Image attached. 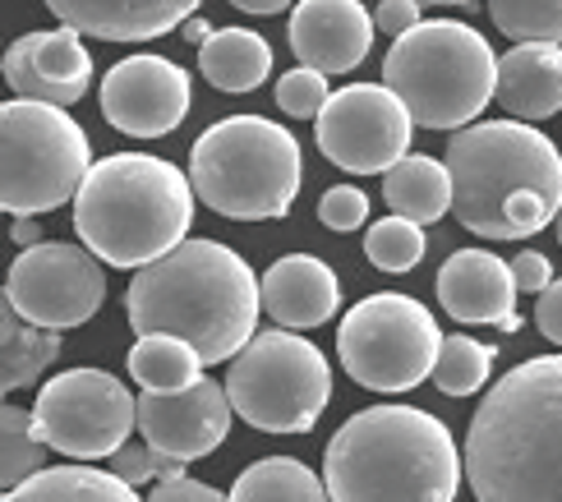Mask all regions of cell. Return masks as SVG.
Instances as JSON below:
<instances>
[{"label": "cell", "mask_w": 562, "mask_h": 502, "mask_svg": "<svg viewBox=\"0 0 562 502\" xmlns=\"http://www.w3.org/2000/svg\"><path fill=\"white\" fill-rule=\"evenodd\" d=\"M125 314L134 337H176L190 342L203 365H231L259 337L263 281L231 245L184 241L176 254L134 272Z\"/></svg>", "instance_id": "6da1fadb"}, {"label": "cell", "mask_w": 562, "mask_h": 502, "mask_svg": "<svg viewBox=\"0 0 562 502\" xmlns=\"http://www.w3.org/2000/svg\"><path fill=\"white\" fill-rule=\"evenodd\" d=\"M475 502H562V355L507 369L465 434Z\"/></svg>", "instance_id": "7a4b0ae2"}, {"label": "cell", "mask_w": 562, "mask_h": 502, "mask_svg": "<svg viewBox=\"0 0 562 502\" xmlns=\"http://www.w3.org/2000/svg\"><path fill=\"white\" fill-rule=\"evenodd\" d=\"M457 222L484 241H526L562 212V153L526 121H484L448 138Z\"/></svg>", "instance_id": "3957f363"}, {"label": "cell", "mask_w": 562, "mask_h": 502, "mask_svg": "<svg viewBox=\"0 0 562 502\" xmlns=\"http://www.w3.org/2000/svg\"><path fill=\"white\" fill-rule=\"evenodd\" d=\"M323 484L333 502H457L461 451L419 405H369L327 443Z\"/></svg>", "instance_id": "277c9868"}, {"label": "cell", "mask_w": 562, "mask_h": 502, "mask_svg": "<svg viewBox=\"0 0 562 502\" xmlns=\"http://www.w3.org/2000/svg\"><path fill=\"white\" fill-rule=\"evenodd\" d=\"M190 176L153 153H111L92 161L75 199V231L111 268L144 272L184 245L194 222Z\"/></svg>", "instance_id": "5b68a950"}, {"label": "cell", "mask_w": 562, "mask_h": 502, "mask_svg": "<svg viewBox=\"0 0 562 502\" xmlns=\"http://www.w3.org/2000/svg\"><path fill=\"white\" fill-rule=\"evenodd\" d=\"M300 143L268 115H226L190 148V185L199 203L231 222H277L300 194Z\"/></svg>", "instance_id": "8992f818"}, {"label": "cell", "mask_w": 562, "mask_h": 502, "mask_svg": "<svg viewBox=\"0 0 562 502\" xmlns=\"http://www.w3.org/2000/svg\"><path fill=\"white\" fill-rule=\"evenodd\" d=\"M494 46L461 19H425L383 56V83L406 102L415 130H465L498 98Z\"/></svg>", "instance_id": "52a82bcc"}, {"label": "cell", "mask_w": 562, "mask_h": 502, "mask_svg": "<svg viewBox=\"0 0 562 502\" xmlns=\"http://www.w3.org/2000/svg\"><path fill=\"white\" fill-rule=\"evenodd\" d=\"M92 171V148L69 111L19 102L0 107V203L10 217H37L75 203Z\"/></svg>", "instance_id": "ba28073f"}, {"label": "cell", "mask_w": 562, "mask_h": 502, "mask_svg": "<svg viewBox=\"0 0 562 502\" xmlns=\"http://www.w3.org/2000/svg\"><path fill=\"white\" fill-rule=\"evenodd\" d=\"M226 397L259 434H310L333 401V365L300 332H259L226 365Z\"/></svg>", "instance_id": "9c48e42d"}, {"label": "cell", "mask_w": 562, "mask_h": 502, "mask_svg": "<svg viewBox=\"0 0 562 502\" xmlns=\"http://www.w3.org/2000/svg\"><path fill=\"white\" fill-rule=\"evenodd\" d=\"M442 332L415 295H364L337 327L341 369L369 392H411L434 378Z\"/></svg>", "instance_id": "30bf717a"}, {"label": "cell", "mask_w": 562, "mask_h": 502, "mask_svg": "<svg viewBox=\"0 0 562 502\" xmlns=\"http://www.w3.org/2000/svg\"><path fill=\"white\" fill-rule=\"evenodd\" d=\"M37 438L75 461H111L138 428V401L106 369H65L42 382L33 405Z\"/></svg>", "instance_id": "8fae6325"}, {"label": "cell", "mask_w": 562, "mask_h": 502, "mask_svg": "<svg viewBox=\"0 0 562 502\" xmlns=\"http://www.w3.org/2000/svg\"><path fill=\"white\" fill-rule=\"evenodd\" d=\"M411 111L387 83L337 88L314 125L323 157L350 176H387L396 161L411 157Z\"/></svg>", "instance_id": "7c38bea8"}, {"label": "cell", "mask_w": 562, "mask_h": 502, "mask_svg": "<svg viewBox=\"0 0 562 502\" xmlns=\"http://www.w3.org/2000/svg\"><path fill=\"white\" fill-rule=\"evenodd\" d=\"M106 300L102 258L83 245L46 241L37 249H23L5 277V304L19 319H29L46 332H69L98 319Z\"/></svg>", "instance_id": "4fadbf2b"}, {"label": "cell", "mask_w": 562, "mask_h": 502, "mask_svg": "<svg viewBox=\"0 0 562 502\" xmlns=\"http://www.w3.org/2000/svg\"><path fill=\"white\" fill-rule=\"evenodd\" d=\"M102 115L111 130L130 138H161L176 134L190 115V75L153 52L125 56L102 79Z\"/></svg>", "instance_id": "5bb4252c"}, {"label": "cell", "mask_w": 562, "mask_h": 502, "mask_svg": "<svg viewBox=\"0 0 562 502\" xmlns=\"http://www.w3.org/2000/svg\"><path fill=\"white\" fill-rule=\"evenodd\" d=\"M236 405L226 397V382L203 378L184 392H138V434L153 451L171 461H203L231 434Z\"/></svg>", "instance_id": "9a60e30c"}, {"label": "cell", "mask_w": 562, "mask_h": 502, "mask_svg": "<svg viewBox=\"0 0 562 502\" xmlns=\"http://www.w3.org/2000/svg\"><path fill=\"white\" fill-rule=\"evenodd\" d=\"M5 83L19 102L42 107H75L92 88V56L75 29L23 33L5 52Z\"/></svg>", "instance_id": "2e32d148"}, {"label": "cell", "mask_w": 562, "mask_h": 502, "mask_svg": "<svg viewBox=\"0 0 562 502\" xmlns=\"http://www.w3.org/2000/svg\"><path fill=\"white\" fill-rule=\"evenodd\" d=\"M379 23L360 0H300L291 10V52L304 69L350 75L373 46Z\"/></svg>", "instance_id": "e0dca14e"}, {"label": "cell", "mask_w": 562, "mask_h": 502, "mask_svg": "<svg viewBox=\"0 0 562 502\" xmlns=\"http://www.w3.org/2000/svg\"><path fill=\"white\" fill-rule=\"evenodd\" d=\"M517 277L512 263L488 249H457L438 268V304L457 323H494L503 332H517Z\"/></svg>", "instance_id": "ac0fdd59"}, {"label": "cell", "mask_w": 562, "mask_h": 502, "mask_svg": "<svg viewBox=\"0 0 562 502\" xmlns=\"http://www.w3.org/2000/svg\"><path fill=\"white\" fill-rule=\"evenodd\" d=\"M60 29L98 42H153L190 23L199 0H42Z\"/></svg>", "instance_id": "d6986e66"}, {"label": "cell", "mask_w": 562, "mask_h": 502, "mask_svg": "<svg viewBox=\"0 0 562 502\" xmlns=\"http://www.w3.org/2000/svg\"><path fill=\"white\" fill-rule=\"evenodd\" d=\"M341 309V281L314 254H286L263 272V314L286 327H323Z\"/></svg>", "instance_id": "ffe728a7"}, {"label": "cell", "mask_w": 562, "mask_h": 502, "mask_svg": "<svg viewBox=\"0 0 562 502\" xmlns=\"http://www.w3.org/2000/svg\"><path fill=\"white\" fill-rule=\"evenodd\" d=\"M498 102L512 121H549L562 111V46L526 42L503 52Z\"/></svg>", "instance_id": "44dd1931"}, {"label": "cell", "mask_w": 562, "mask_h": 502, "mask_svg": "<svg viewBox=\"0 0 562 502\" xmlns=\"http://www.w3.org/2000/svg\"><path fill=\"white\" fill-rule=\"evenodd\" d=\"M383 199L392 208V217H406L415 226L442 222L452 212V199H457L448 161L411 153L406 161H396L392 171L383 176Z\"/></svg>", "instance_id": "7402d4cb"}, {"label": "cell", "mask_w": 562, "mask_h": 502, "mask_svg": "<svg viewBox=\"0 0 562 502\" xmlns=\"http://www.w3.org/2000/svg\"><path fill=\"white\" fill-rule=\"evenodd\" d=\"M199 69L222 92H254L272 75V46L249 29H217L199 42Z\"/></svg>", "instance_id": "603a6c76"}, {"label": "cell", "mask_w": 562, "mask_h": 502, "mask_svg": "<svg viewBox=\"0 0 562 502\" xmlns=\"http://www.w3.org/2000/svg\"><path fill=\"white\" fill-rule=\"evenodd\" d=\"M60 350H65L60 332H46L29 319H19L10 304L0 309V388L5 392L42 382V373L60 360Z\"/></svg>", "instance_id": "cb8c5ba5"}, {"label": "cell", "mask_w": 562, "mask_h": 502, "mask_svg": "<svg viewBox=\"0 0 562 502\" xmlns=\"http://www.w3.org/2000/svg\"><path fill=\"white\" fill-rule=\"evenodd\" d=\"M0 502H144L111 470H92V466H46L33 475L29 484L10 489Z\"/></svg>", "instance_id": "d4e9b609"}, {"label": "cell", "mask_w": 562, "mask_h": 502, "mask_svg": "<svg viewBox=\"0 0 562 502\" xmlns=\"http://www.w3.org/2000/svg\"><path fill=\"white\" fill-rule=\"evenodd\" d=\"M226 498L231 502H333L327 484H318V475L295 457H263L245 466Z\"/></svg>", "instance_id": "484cf974"}, {"label": "cell", "mask_w": 562, "mask_h": 502, "mask_svg": "<svg viewBox=\"0 0 562 502\" xmlns=\"http://www.w3.org/2000/svg\"><path fill=\"white\" fill-rule=\"evenodd\" d=\"M130 373L144 392H184L203 382V355L176 337H138L130 350Z\"/></svg>", "instance_id": "4316f807"}, {"label": "cell", "mask_w": 562, "mask_h": 502, "mask_svg": "<svg viewBox=\"0 0 562 502\" xmlns=\"http://www.w3.org/2000/svg\"><path fill=\"white\" fill-rule=\"evenodd\" d=\"M46 447L33 428V411H23V405H5L0 411V489H19L29 484L33 475L46 470Z\"/></svg>", "instance_id": "83f0119b"}, {"label": "cell", "mask_w": 562, "mask_h": 502, "mask_svg": "<svg viewBox=\"0 0 562 502\" xmlns=\"http://www.w3.org/2000/svg\"><path fill=\"white\" fill-rule=\"evenodd\" d=\"M488 373H494V346H484L475 337H465V332H457V337H448L442 350H438L434 388L448 392V397H471L488 382Z\"/></svg>", "instance_id": "f1b7e54d"}, {"label": "cell", "mask_w": 562, "mask_h": 502, "mask_svg": "<svg viewBox=\"0 0 562 502\" xmlns=\"http://www.w3.org/2000/svg\"><path fill=\"white\" fill-rule=\"evenodd\" d=\"M488 19L517 46L562 42V0H488Z\"/></svg>", "instance_id": "f546056e"}, {"label": "cell", "mask_w": 562, "mask_h": 502, "mask_svg": "<svg viewBox=\"0 0 562 502\" xmlns=\"http://www.w3.org/2000/svg\"><path fill=\"white\" fill-rule=\"evenodd\" d=\"M364 258L379 272H411L425 258V226H415L406 217H383L373 222L364 235Z\"/></svg>", "instance_id": "4dcf8cb0"}, {"label": "cell", "mask_w": 562, "mask_h": 502, "mask_svg": "<svg viewBox=\"0 0 562 502\" xmlns=\"http://www.w3.org/2000/svg\"><path fill=\"white\" fill-rule=\"evenodd\" d=\"M327 102H333V88H327V75H318V69L300 65L277 79V107L286 111L291 121H318Z\"/></svg>", "instance_id": "1f68e13d"}, {"label": "cell", "mask_w": 562, "mask_h": 502, "mask_svg": "<svg viewBox=\"0 0 562 502\" xmlns=\"http://www.w3.org/2000/svg\"><path fill=\"white\" fill-rule=\"evenodd\" d=\"M111 475H121L125 484H148V480L171 484V480H184V461L161 457V451H153L148 443H125L111 457Z\"/></svg>", "instance_id": "d6a6232c"}, {"label": "cell", "mask_w": 562, "mask_h": 502, "mask_svg": "<svg viewBox=\"0 0 562 502\" xmlns=\"http://www.w3.org/2000/svg\"><path fill=\"white\" fill-rule=\"evenodd\" d=\"M318 222L327 231H356L369 222V194L356 185H333L327 194L318 199Z\"/></svg>", "instance_id": "836d02e7"}, {"label": "cell", "mask_w": 562, "mask_h": 502, "mask_svg": "<svg viewBox=\"0 0 562 502\" xmlns=\"http://www.w3.org/2000/svg\"><path fill=\"white\" fill-rule=\"evenodd\" d=\"M512 277H517V291L521 295L540 300L549 286H553V263L544 254H535V249H521L517 258H512Z\"/></svg>", "instance_id": "e575fe53"}, {"label": "cell", "mask_w": 562, "mask_h": 502, "mask_svg": "<svg viewBox=\"0 0 562 502\" xmlns=\"http://www.w3.org/2000/svg\"><path fill=\"white\" fill-rule=\"evenodd\" d=\"M419 10H425L419 0H383V5L373 10V23H379V29L396 42V37H406V33H415L419 23H425V19H419Z\"/></svg>", "instance_id": "d590c367"}, {"label": "cell", "mask_w": 562, "mask_h": 502, "mask_svg": "<svg viewBox=\"0 0 562 502\" xmlns=\"http://www.w3.org/2000/svg\"><path fill=\"white\" fill-rule=\"evenodd\" d=\"M148 502H231L226 493H217L213 484H203V480H171V484H157L153 493H148Z\"/></svg>", "instance_id": "8d00e7d4"}, {"label": "cell", "mask_w": 562, "mask_h": 502, "mask_svg": "<svg viewBox=\"0 0 562 502\" xmlns=\"http://www.w3.org/2000/svg\"><path fill=\"white\" fill-rule=\"evenodd\" d=\"M535 327H540L553 346H562V281H553L549 291L535 300Z\"/></svg>", "instance_id": "74e56055"}, {"label": "cell", "mask_w": 562, "mask_h": 502, "mask_svg": "<svg viewBox=\"0 0 562 502\" xmlns=\"http://www.w3.org/2000/svg\"><path fill=\"white\" fill-rule=\"evenodd\" d=\"M10 241L19 245V254H23V249H37V245H46V241H42V226H37L33 217H14Z\"/></svg>", "instance_id": "f35d334b"}, {"label": "cell", "mask_w": 562, "mask_h": 502, "mask_svg": "<svg viewBox=\"0 0 562 502\" xmlns=\"http://www.w3.org/2000/svg\"><path fill=\"white\" fill-rule=\"evenodd\" d=\"M226 5H236L245 14H286L291 0H226Z\"/></svg>", "instance_id": "ab89813d"}, {"label": "cell", "mask_w": 562, "mask_h": 502, "mask_svg": "<svg viewBox=\"0 0 562 502\" xmlns=\"http://www.w3.org/2000/svg\"><path fill=\"white\" fill-rule=\"evenodd\" d=\"M419 5H465V0H419Z\"/></svg>", "instance_id": "60d3db41"}, {"label": "cell", "mask_w": 562, "mask_h": 502, "mask_svg": "<svg viewBox=\"0 0 562 502\" xmlns=\"http://www.w3.org/2000/svg\"><path fill=\"white\" fill-rule=\"evenodd\" d=\"M553 231H558V245H562V212H558V222H553Z\"/></svg>", "instance_id": "b9f144b4"}]
</instances>
